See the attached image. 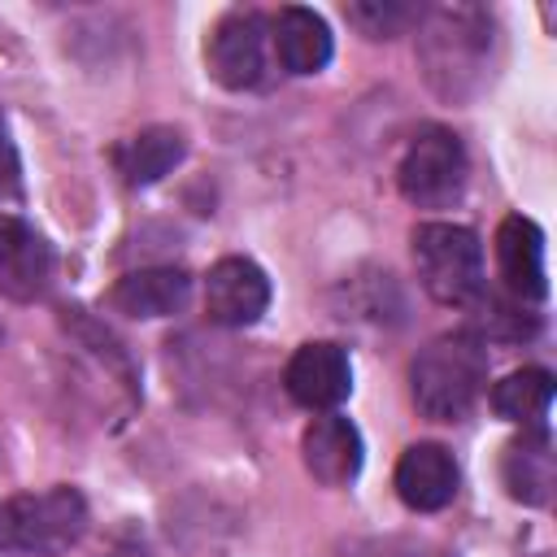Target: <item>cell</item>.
Listing matches in <instances>:
<instances>
[{"instance_id":"cell-17","label":"cell","mask_w":557,"mask_h":557,"mask_svg":"<svg viewBox=\"0 0 557 557\" xmlns=\"http://www.w3.org/2000/svg\"><path fill=\"white\" fill-rule=\"evenodd\" d=\"M548 405H553V374L540 366H522L492 387V409L522 426H544Z\"/></svg>"},{"instance_id":"cell-14","label":"cell","mask_w":557,"mask_h":557,"mask_svg":"<svg viewBox=\"0 0 557 557\" xmlns=\"http://www.w3.org/2000/svg\"><path fill=\"white\" fill-rule=\"evenodd\" d=\"M270 44H274V57L287 74H318V70H326V61L335 52L326 17L305 9V4H287L274 13Z\"/></svg>"},{"instance_id":"cell-5","label":"cell","mask_w":557,"mask_h":557,"mask_svg":"<svg viewBox=\"0 0 557 557\" xmlns=\"http://www.w3.org/2000/svg\"><path fill=\"white\" fill-rule=\"evenodd\" d=\"M265 44L270 26L257 9H231L213 22L205 39V65L209 78L222 83L226 91H248L265 78Z\"/></svg>"},{"instance_id":"cell-19","label":"cell","mask_w":557,"mask_h":557,"mask_svg":"<svg viewBox=\"0 0 557 557\" xmlns=\"http://www.w3.org/2000/svg\"><path fill=\"white\" fill-rule=\"evenodd\" d=\"M352 557H440L431 544L422 540H405V535H383V540H366L352 548Z\"/></svg>"},{"instance_id":"cell-9","label":"cell","mask_w":557,"mask_h":557,"mask_svg":"<svg viewBox=\"0 0 557 557\" xmlns=\"http://www.w3.org/2000/svg\"><path fill=\"white\" fill-rule=\"evenodd\" d=\"M52 270H57L52 244L30 222L0 213V296L30 305L48 292Z\"/></svg>"},{"instance_id":"cell-10","label":"cell","mask_w":557,"mask_h":557,"mask_svg":"<svg viewBox=\"0 0 557 557\" xmlns=\"http://www.w3.org/2000/svg\"><path fill=\"white\" fill-rule=\"evenodd\" d=\"M496 265H500V278H505V287H509V296L518 305L544 300V292H548V278H544V231L531 218L509 213L496 226Z\"/></svg>"},{"instance_id":"cell-4","label":"cell","mask_w":557,"mask_h":557,"mask_svg":"<svg viewBox=\"0 0 557 557\" xmlns=\"http://www.w3.org/2000/svg\"><path fill=\"white\" fill-rule=\"evenodd\" d=\"M466 174H470V161H466V148L461 139L448 131V126H422L400 165H396V183H400V196L418 209H444L461 196L466 187Z\"/></svg>"},{"instance_id":"cell-8","label":"cell","mask_w":557,"mask_h":557,"mask_svg":"<svg viewBox=\"0 0 557 557\" xmlns=\"http://www.w3.org/2000/svg\"><path fill=\"white\" fill-rule=\"evenodd\" d=\"M283 387L296 405L305 409H318V413H331L339 400H348L352 392V361L339 344L331 339H313V344H300L283 370Z\"/></svg>"},{"instance_id":"cell-2","label":"cell","mask_w":557,"mask_h":557,"mask_svg":"<svg viewBox=\"0 0 557 557\" xmlns=\"http://www.w3.org/2000/svg\"><path fill=\"white\" fill-rule=\"evenodd\" d=\"M487 383V352L483 339L470 331H453L431 339L409 366V392L422 418L431 422H461Z\"/></svg>"},{"instance_id":"cell-1","label":"cell","mask_w":557,"mask_h":557,"mask_svg":"<svg viewBox=\"0 0 557 557\" xmlns=\"http://www.w3.org/2000/svg\"><path fill=\"white\" fill-rule=\"evenodd\" d=\"M496 17L483 4H435L418 17V65L448 104L474 100L492 78Z\"/></svg>"},{"instance_id":"cell-3","label":"cell","mask_w":557,"mask_h":557,"mask_svg":"<svg viewBox=\"0 0 557 557\" xmlns=\"http://www.w3.org/2000/svg\"><path fill=\"white\" fill-rule=\"evenodd\" d=\"M413 265H418V283L440 305L466 309L483 300V244L470 226L422 222L413 231Z\"/></svg>"},{"instance_id":"cell-12","label":"cell","mask_w":557,"mask_h":557,"mask_svg":"<svg viewBox=\"0 0 557 557\" xmlns=\"http://www.w3.org/2000/svg\"><path fill=\"white\" fill-rule=\"evenodd\" d=\"M396 496L413 513H435L457 496V461L444 444H409L396 461Z\"/></svg>"},{"instance_id":"cell-13","label":"cell","mask_w":557,"mask_h":557,"mask_svg":"<svg viewBox=\"0 0 557 557\" xmlns=\"http://www.w3.org/2000/svg\"><path fill=\"white\" fill-rule=\"evenodd\" d=\"M500 483L522 505H548L553 500V487H557V453H553V435L544 426H527L518 440L505 444Z\"/></svg>"},{"instance_id":"cell-7","label":"cell","mask_w":557,"mask_h":557,"mask_svg":"<svg viewBox=\"0 0 557 557\" xmlns=\"http://www.w3.org/2000/svg\"><path fill=\"white\" fill-rule=\"evenodd\" d=\"M270 309V278L248 257H222L205 274V313L218 326H252Z\"/></svg>"},{"instance_id":"cell-15","label":"cell","mask_w":557,"mask_h":557,"mask_svg":"<svg viewBox=\"0 0 557 557\" xmlns=\"http://www.w3.org/2000/svg\"><path fill=\"white\" fill-rule=\"evenodd\" d=\"M191 278L178 265H148V270H131L117 278L113 287V309L126 318H170L187 305Z\"/></svg>"},{"instance_id":"cell-21","label":"cell","mask_w":557,"mask_h":557,"mask_svg":"<svg viewBox=\"0 0 557 557\" xmlns=\"http://www.w3.org/2000/svg\"><path fill=\"white\" fill-rule=\"evenodd\" d=\"M17 191V152H13V139H9V126L0 117V196Z\"/></svg>"},{"instance_id":"cell-11","label":"cell","mask_w":557,"mask_h":557,"mask_svg":"<svg viewBox=\"0 0 557 557\" xmlns=\"http://www.w3.org/2000/svg\"><path fill=\"white\" fill-rule=\"evenodd\" d=\"M300 453H305V470L322 483V487H344L361 474V431L339 418V413H322L305 426V440H300Z\"/></svg>"},{"instance_id":"cell-16","label":"cell","mask_w":557,"mask_h":557,"mask_svg":"<svg viewBox=\"0 0 557 557\" xmlns=\"http://www.w3.org/2000/svg\"><path fill=\"white\" fill-rule=\"evenodd\" d=\"M183 157H187V135L178 126H144L139 135L122 139L113 152L117 174L131 187H148V183L165 178Z\"/></svg>"},{"instance_id":"cell-6","label":"cell","mask_w":557,"mask_h":557,"mask_svg":"<svg viewBox=\"0 0 557 557\" xmlns=\"http://www.w3.org/2000/svg\"><path fill=\"white\" fill-rule=\"evenodd\" d=\"M9 500H13L17 535H22V544H26L30 557H61L87 531V500H83L78 487L57 483V487L9 496Z\"/></svg>"},{"instance_id":"cell-20","label":"cell","mask_w":557,"mask_h":557,"mask_svg":"<svg viewBox=\"0 0 557 557\" xmlns=\"http://www.w3.org/2000/svg\"><path fill=\"white\" fill-rule=\"evenodd\" d=\"M0 557H30L22 535H17V518H13V500H0Z\"/></svg>"},{"instance_id":"cell-18","label":"cell","mask_w":557,"mask_h":557,"mask_svg":"<svg viewBox=\"0 0 557 557\" xmlns=\"http://www.w3.org/2000/svg\"><path fill=\"white\" fill-rule=\"evenodd\" d=\"M344 17L366 39H392V35H405L409 26H418L422 4H405V0H357V4L344 9Z\"/></svg>"}]
</instances>
